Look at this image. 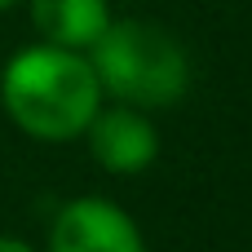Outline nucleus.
<instances>
[{
  "label": "nucleus",
  "instance_id": "obj_1",
  "mask_svg": "<svg viewBox=\"0 0 252 252\" xmlns=\"http://www.w3.org/2000/svg\"><path fill=\"white\" fill-rule=\"evenodd\" d=\"M4 115L35 142L84 137L89 120L102 106V84L84 53L58 44L18 49L0 71Z\"/></svg>",
  "mask_w": 252,
  "mask_h": 252
},
{
  "label": "nucleus",
  "instance_id": "obj_2",
  "mask_svg": "<svg viewBox=\"0 0 252 252\" xmlns=\"http://www.w3.org/2000/svg\"><path fill=\"white\" fill-rule=\"evenodd\" d=\"M84 58L102 93H111L120 106H133V111L177 106L190 84L186 49L146 18H124V22L111 18V27L93 40Z\"/></svg>",
  "mask_w": 252,
  "mask_h": 252
},
{
  "label": "nucleus",
  "instance_id": "obj_3",
  "mask_svg": "<svg viewBox=\"0 0 252 252\" xmlns=\"http://www.w3.org/2000/svg\"><path fill=\"white\" fill-rule=\"evenodd\" d=\"M49 252H146L137 221L97 195L62 204V213L49 226Z\"/></svg>",
  "mask_w": 252,
  "mask_h": 252
},
{
  "label": "nucleus",
  "instance_id": "obj_4",
  "mask_svg": "<svg viewBox=\"0 0 252 252\" xmlns=\"http://www.w3.org/2000/svg\"><path fill=\"white\" fill-rule=\"evenodd\" d=\"M84 137H89L93 159L115 177H133V173L151 168L155 155H159V137H155V124L146 120V111H133V106H120V102L97 106Z\"/></svg>",
  "mask_w": 252,
  "mask_h": 252
},
{
  "label": "nucleus",
  "instance_id": "obj_5",
  "mask_svg": "<svg viewBox=\"0 0 252 252\" xmlns=\"http://www.w3.org/2000/svg\"><path fill=\"white\" fill-rule=\"evenodd\" d=\"M31 22L44 35L40 44L89 53L93 40L111 27L106 0H31Z\"/></svg>",
  "mask_w": 252,
  "mask_h": 252
},
{
  "label": "nucleus",
  "instance_id": "obj_6",
  "mask_svg": "<svg viewBox=\"0 0 252 252\" xmlns=\"http://www.w3.org/2000/svg\"><path fill=\"white\" fill-rule=\"evenodd\" d=\"M0 252H35L27 239H13V235H0Z\"/></svg>",
  "mask_w": 252,
  "mask_h": 252
},
{
  "label": "nucleus",
  "instance_id": "obj_7",
  "mask_svg": "<svg viewBox=\"0 0 252 252\" xmlns=\"http://www.w3.org/2000/svg\"><path fill=\"white\" fill-rule=\"evenodd\" d=\"M9 4H13V0H0V9H9Z\"/></svg>",
  "mask_w": 252,
  "mask_h": 252
}]
</instances>
